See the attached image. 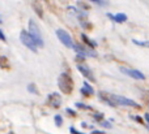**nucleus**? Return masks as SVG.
Wrapping results in <instances>:
<instances>
[{
	"label": "nucleus",
	"instance_id": "f257e3e1",
	"mask_svg": "<svg viewBox=\"0 0 149 134\" xmlns=\"http://www.w3.org/2000/svg\"><path fill=\"white\" fill-rule=\"evenodd\" d=\"M58 86H59L60 91L63 94H67L70 95L73 91V80L68 73H62L58 78Z\"/></svg>",
	"mask_w": 149,
	"mask_h": 134
},
{
	"label": "nucleus",
	"instance_id": "f03ea898",
	"mask_svg": "<svg viewBox=\"0 0 149 134\" xmlns=\"http://www.w3.org/2000/svg\"><path fill=\"white\" fill-rule=\"evenodd\" d=\"M110 99L113 100V103L115 106H126V107H132V108H141L139 103H136L132 99H128L126 96H120V95H115V94H110Z\"/></svg>",
	"mask_w": 149,
	"mask_h": 134
},
{
	"label": "nucleus",
	"instance_id": "7ed1b4c3",
	"mask_svg": "<svg viewBox=\"0 0 149 134\" xmlns=\"http://www.w3.org/2000/svg\"><path fill=\"white\" fill-rule=\"evenodd\" d=\"M29 34H30V36L34 39V42H36L37 47H43V41H42V34H41V30H39L38 25H37L36 22H34L33 20L29 21Z\"/></svg>",
	"mask_w": 149,
	"mask_h": 134
},
{
	"label": "nucleus",
	"instance_id": "20e7f679",
	"mask_svg": "<svg viewBox=\"0 0 149 134\" xmlns=\"http://www.w3.org/2000/svg\"><path fill=\"white\" fill-rule=\"evenodd\" d=\"M20 41L22 42V44L26 47V48H29L30 51L33 52H38V47H37L36 42H34V39L30 36V34L28 33V31L22 30L20 33Z\"/></svg>",
	"mask_w": 149,
	"mask_h": 134
},
{
	"label": "nucleus",
	"instance_id": "39448f33",
	"mask_svg": "<svg viewBox=\"0 0 149 134\" xmlns=\"http://www.w3.org/2000/svg\"><path fill=\"white\" fill-rule=\"evenodd\" d=\"M72 48L74 49V52H76L77 55H80V56H82V57H95L97 56V54H95L93 49L86 48V47L82 46V44H73Z\"/></svg>",
	"mask_w": 149,
	"mask_h": 134
},
{
	"label": "nucleus",
	"instance_id": "423d86ee",
	"mask_svg": "<svg viewBox=\"0 0 149 134\" xmlns=\"http://www.w3.org/2000/svg\"><path fill=\"white\" fill-rule=\"evenodd\" d=\"M56 35H58V38H59V41L62 42V43L64 44L65 47H68V48H72L73 42H72V38H71V35L67 33V31L63 30V29H58V30H56Z\"/></svg>",
	"mask_w": 149,
	"mask_h": 134
},
{
	"label": "nucleus",
	"instance_id": "0eeeda50",
	"mask_svg": "<svg viewBox=\"0 0 149 134\" xmlns=\"http://www.w3.org/2000/svg\"><path fill=\"white\" fill-rule=\"evenodd\" d=\"M120 72L123 73V74L128 76V77L131 78H135V80H145V74L143 72H140V70L137 69H130V68H120Z\"/></svg>",
	"mask_w": 149,
	"mask_h": 134
},
{
	"label": "nucleus",
	"instance_id": "6e6552de",
	"mask_svg": "<svg viewBox=\"0 0 149 134\" xmlns=\"http://www.w3.org/2000/svg\"><path fill=\"white\" fill-rule=\"evenodd\" d=\"M47 104L52 108H60V104H62V96L59 93H51L47 98Z\"/></svg>",
	"mask_w": 149,
	"mask_h": 134
},
{
	"label": "nucleus",
	"instance_id": "1a4fd4ad",
	"mask_svg": "<svg viewBox=\"0 0 149 134\" xmlns=\"http://www.w3.org/2000/svg\"><path fill=\"white\" fill-rule=\"evenodd\" d=\"M77 69H79V72L81 73L85 78H88V80L92 81V82H95V77L89 67H86V65H84V64H80V65H77Z\"/></svg>",
	"mask_w": 149,
	"mask_h": 134
},
{
	"label": "nucleus",
	"instance_id": "9d476101",
	"mask_svg": "<svg viewBox=\"0 0 149 134\" xmlns=\"http://www.w3.org/2000/svg\"><path fill=\"white\" fill-rule=\"evenodd\" d=\"M31 8H33V10L37 13V16H38L39 18H43V7H42L41 3L39 1H33Z\"/></svg>",
	"mask_w": 149,
	"mask_h": 134
},
{
	"label": "nucleus",
	"instance_id": "9b49d317",
	"mask_svg": "<svg viewBox=\"0 0 149 134\" xmlns=\"http://www.w3.org/2000/svg\"><path fill=\"white\" fill-rule=\"evenodd\" d=\"M98 95H100V98L102 99L105 103H107L110 107H116L115 104L113 103V100L110 99V94H109V93H106V91H100V93H98Z\"/></svg>",
	"mask_w": 149,
	"mask_h": 134
},
{
	"label": "nucleus",
	"instance_id": "f8f14e48",
	"mask_svg": "<svg viewBox=\"0 0 149 134\" xmlns=\"http://www.w3.org/2000/svg\"><path fill=\"white\" fill-rule=\"evenodd\" d=\"M81 94H82V95H85V96H92L93 94H94L93 87L86 82V81L84 82V86H82V89H81Z\"/></svg>",
	"mask_w": 149,
	"mask_h": 134
},
{
	"label": "nucleus",
	"instance_id": "ddd939ff",
	"mask_svg": "<svg viewBox=\"0 0 149 134\" xmlns=\"http://www.w3.org/2000/svg\"><path fill=\"white\" fill-rule=\"evenodd\" d=\"M107 16L111 18V20H114L115 22H118V23H123V22H126L127 21V16L124 14V13H118V14H115V16H113V14L109 13Z\"/></svg>",
	"mask_w": 149,
	"mask_h": 134
},
{
	"label": "nucleus",
	"instance_id": "4468645a",
	"mask_svg": "<svg viewBox=\"0 0 149 134\" xmlns=\"http://www.w3.org/2000/svg\"><path fill=\"white\" fill-rule=\"evenodd\" d=\"M81 38H82V41H84V43H85V44H88L89 47H92V48H93V47L97 46V43H95L94 41H92V39H90L88 35H85V34H82Z\"/></svg>",
	"mask_w": 149,
	"mask_h": 134
},
{
	"label": "nucleus",
	"instance_id": "2eb2a0df",
	"mask_svg": "<svg viewBox=\"0 0 149 134\" xmlns=\"http://www.w3.org/2000/svg\"><path fill=\"white\" fill-rule=\"evenodd\" d=\"M0 67L5 68V69H9V63H8V59L4 56L0 57Z\"/></svg>",
	"mask_w": 149,
	"mask_h": 134
},
{
	"label": "nucleus",
	"instance_id": "dca6fc26",
	"mask_svg": "<svg viewBox=\"0 0 149 134\" xmlns=\"http://www.w3.org/2000/svg\"><path fill=\"white\" fill-rule=\"evenodd\" d=\"M54 120H55V124H56V126H58V128L62 126V124H63V119H62V116H60V115H56V116L54 117Z\"/></svg>",
	"mask_w": 149,
	"mask_h": 134
},
{
	"label": "nucleus",
	"instance_id": "f3484780",
	"mask_svg": "<svg viewBox=\"0 0 149 134\" xmlns=\"http://www.w3.org/2000/svg\"><path fill=\"white\" fill-rule=\"evenodd\" d=\"M90 1L95 3V4L100 5V7H105V5L109 4V0H90Z\"/></svg>",
	"mask_w": 149,
	"mask_h": 134
},
{
	"label": "nucleus",
	"instance_id": "a211bd4d",
	"mask_svg": "<svg viewBox=\"0 0 149 134\" xmlns=\"http://www.w3.org/2000/svg\"><path fill=\"white\" fill-rule=\"evenodd\" d=\"M28 90H29V93H31V94H38V90H37L36 85H33V83H30V85L28 86Z\"/></svg>",
	"mask_w": 149,
	"mask_h": 134
},
{
	"label": "nucleus",
	"instance_id": "6ab92c4d",
	"mask_svg": "<svg viewBox=\"0 0 149 134\" xmlns=\"http://www.w3.org/2000/svg\"><path fill=\"white\" fill-rule=\"evenodd\" d=\"M132 42H134L135 44H137V46H143V47H148L149 46L148 42H141V41H137V39H134Z\"/></svg>",
	"mask_w": 149,
	"mask_h": 134
},
{
	"label": "nucleus",
	"instance_id": "aec40b11",
	"mask_svg": "<svg viewBox=\"0 0 149 134\" xmlns=\"http://www.w3.org/2000/svg\"><path fill=\"white\" fill-rule=\"evenodd\" d=\"M76 107H79V108H81V109H92V107L85 106V104H82V103H76Z\"/></svg>",
	"mask_w": 149,
	"mask_h": 134
},
{
	"label": "nucleus",
	"instance_id": "412c9836",
	"mask_svg": "<svg viewBox=\"0 0 149 134\" xmlns=\"http://www.w3.org/2000/svg\"><path fill=\"white\" fill-rule=\"evenodd\" d=\"M102 117H103L102 113H95L94 115V120H95V121H101V120H102Z\"/></svg>",
	"mask_w": 149,
	"mask_h": 134
},
{
	"label": "nucleus",
	"instance_id": "4be33fe9",
	"mask_svg": "<svg viewBox=\"0 0 149 134\" xmlns=\"http://www.w3.org/2000/svg\"><path fill=\"white\" fill-rule=\"evenodd\" d=\"M101 125H102V126H105V128H111L110 122H107V121H101Z\"/></svg>",
	"mask_w": 149,
	"mask_h": 134
},
{
	"label": "nucleus",
	"instance_id": "5701e85b",
	"mask_svg": "<svg viewBox=\"0 0 149 134\" xmlns=\"http://www.w3.org/2000/svg\"><path fill=\"white\" fill-rule=\"evenodd\" d=\"M70 132L72 133V134H84V133H80L79 130H76V129H74V128H71V129H70Z\"/></svg>",
	"mask_w": 149,
	"mask_h": 134
},
{
	"label": "nucleus",
	"instance_id": "b1692460",
	"mask_svg": "<svg viewBox=\"0 0 149 134\" xmlns=\"http://www.w3.org/2000/svg\"><path fill=\"white\" fill-rule=\"evenodd\" d=\"M65 111H67V113H68V115H71V116H73V117L76 116V112H73L72 109H65Z\"/></svg>",
	"mask_w": 149,
	"mask_h": 134
},
{
	"label": "nucleus",
	"instance_id": "393cba45",
	"mask_svg": "<svg viewBox=\"0 0 149 134\" xmlns=\"http://www.w3.org/2000/svg\"><path fill=\"white\" fill-rule=\"evenodd\" d=\"M134 119L136 120L137 122H140V124H143V119H141V117H140V116H134Z\"/></svg>",
	"mask_w": 149,
	"mask_h": 134
},
{
	"label": "nucleus",
	"instance_id": "a878e982",
	"mask_svg": "<svg viewBox=\"0 0 149 134\" xmlns=\"http://www.w3.org/2000/svg\"><path fill=\"white\" fill-rule=\"evenodd\" d=\"M0 39H1V41H5V35L3 34V31H1V30H0Z\"/></svg>",
	"mask_w": 149,
	"mask_h": 134
},
{
	"label": "nucleus",
	"instance_id": "bb28decb",
	"mask_svg": "<svg viewBox=\"0 0 149 134\" xmlns=\"http://www.w3.org/2000/svg\"><path fill=\"white\" fill-rule=\"evenodd\" d=\"M92 134H105L103 132H100V130H93Z\"/></svg>",
	"mask_w": 149,
	"mask_h": 134
},
{
	"label": "nucleus",
	"instance_id": "cd10ccee",
	"mask_svg": "<svg viewBox=\"0 0 149 134\" xmlns=\"http://www.w3.org/2000/svg\"><path fill=\"white\" fill-rule=\"evenodd\" d=\"M144 117H145V121L149 122V115H148V113H145V116H144Z\"/></svg>",
	"mask_w": 149,
	"mask_h": 134
},
{
	"label": "nucleus",
	"instance_id": "c85d7f7f",
	"mask_svg": "<svg viewBox=\"0 0 149 134\" xmlns=\"http://www.w3.org/2000/svg\"><path fill=\"white\" fill-rule=\"evenodd\" d=\"M9 134H13V133H9Z\"/></svg>",
	"mask_w": 149,
	"mask_h": 134
}]
</instances>
